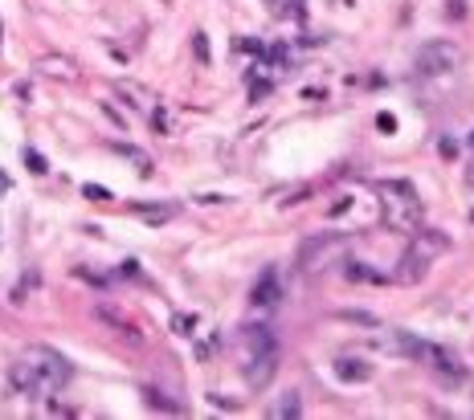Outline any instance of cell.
Listing matches in <instances>:
<instances>
[{
	"label": "cell",
	"instance_id": "e0dca14e",
	"mask_svg": "<svg viewBox=\"0 0 474 420\" xmlns=\"http://www.w3.org/2000/svg\"><path fill=\"white\" fill-rule=\"evenodd\" d=\"M470 147H474V131H470Z\"/></svg>",
	"mask_w": 474,
	"mask_h": 420
},
{
	"label": "cell",
	"instance_id": "8992f818",
	"mask_svg": "<svg viewBox=\"0 0 474 420\" xmlns=\"http://www.w3.org/2000/svg\"><path fill=\"white\" fill-rule=\"evenodd\" d=\"M336 375L344 383H360V380H368V375H372V367H368L364 359H339L336 363Z\"/></svg>",
	"mask_w": 474,
	"mask_h": 420
},
{
	"label": "cell",
	"instance_id": "8fae6325",
	"mask_svg": "<svg viewBox=\"0 0 474 420\" xmlns=\"http://www.w3.org/2000/svg\"><path fill=\"white\" fill-rule=\"evenodd\" d=\"M136 212H139V217H147V220H168L176 209H144V204H136Z\"/></svg>",
	"mask_w": 474,
	"mask_h": 420
},
{
	"label": "cell",
	"instance_id": "277c9868",
	"mask_svg": "<svg viewBox=\"0 0 474 420\" xmlns=\"http://www.w3.org/2000/svg\"><path fill=\"white\" fill-rule=\"evenodd\" d=\"M445 249H450V237H445L442 229H417L413 241H409V249H405V258H401L397 282H421L426 269L442 258Z\"/></svg>",
	"mask_w": 474,
	"mask_h": 420
},
{
	"label": "cell",
	"instance_id": "ac0fdd59",
	"mask_svg": "<svg viewBox=\"0 0 474 420\" xmlns=\"http://www.w3.org/2000/svg\"><path fill=\"white\" fill-rule=\"evenodd\" d=\"M0 45H4V33H0Z\"/></svg>",
	"mask_w": 474,
	"mask_h": 420
},
{
	"label": "cell",
	"instance_id": "ba28073f",
	"mask_svg": "<svg viewBox=\"0 0 474 420\" xmlns=\"http://www.w3.org/2000/svg\"><path fill=\"white\" fill-rule=\"evenodd\" d=\"M299 408H303V404H299V391H287V396H282V400L270 408V416L287 420V416H299Z\"/></svg>",
	"mask_w": 474,
	"mask_h": 420
},
{
	"label": "cell",
	"instance_id": "7c38bea8",
	"mask_svg": "<svg viewBox=\"0 0 474 420\" xmlns=\"http://www.w3.org/2000/svg\"><path fill=\"white\" fill-rule=\"evenodd\" d=\"M25 163H29V172H37V176H46V172H49L46 160H41L37 152H25Z\"/></svg>",
	"mask_w": 474,
	"mask_h": 420
},
{
	"label": "cell",
	"instance_id": "6da1fadb",
	"mask_svg": "<svg viewBox=\"0 0 474 420\" xmlns=\"http://www.w3.org/2000/svg\"><path fill=\"white\" fill-rule=\"evenodd\" d=\"M70 380V363L62 351L54 347H29V351H21V359L12 363V383H17L25 396H54L62 383Z\"/></svg>",
	"mask_w": 474,
	"mask_h": 420
},
{
	"label": "cell",
	"instance_id": "5b68a950",
	"mask_svg": "<svg viewBox=\"0 0 474 420\" xmlns=\"http://www.w3.org/2000/svg\"><path fill=\"white\" fill-rule=\"evenodd\" d=\"M462 66V54H458L454 41H426V45L417 49V74H426V78H445V74H454V70Z\"/></svg>",
	"mask_w": 474,
	"mask_h": 420
},
{
	"label": "cell",
	"instance_id": "9c48e42d",
	"mask_svg": "<svg viewBox=\"0 0 474 420\" xmlns=\"http://www.w3.org/2000/svg\"><path fill=\"white\" fill-rule=\"evenodd\" d=\"M41 70H46L49 78H74V62H62V58H46Z\"/></svg>",
	"mask_w": 474,
	"mask_h": 420
},
{
	"label": "cell",
	"instance_id": "9a60e30c",
	"mask_svg": "<svg viewBox=\"0 0 474 420\" xmlns=\"http://www.w3.org/2000/svg\"><path fill=\"white\" fill-rule=\"evenodd\" d=\"M4 192H9V176L0 172V196H4Z\"/></svg>",
	"mask_w": 474,
	"mask_h": 420
},
{
	"label": "cell",
	"instance_id": "52a82bcc",
	"mask_svg": "<svg viewBox=\"0 0 474 420\" xmlns=\"http://www.w3.org/2000/svg\"><path fill=\"white\" fill-rule=\"evenodd\" d=\"M254 302H258V306H274V302H279V282H274V274H266V282H258Z\"/></svg>",
	"mask_w": 474,
	"mask_h": 420
},
{
	"label": "cell",
	"instance_id": "30bf717a",
	"mask_svg": "<svg viewBox=\"0 0 474 420\" xmlns=\"http://www.w3.org/2000/svg\"><path fill=\"white\" fill-rule=\"evenodd\" d=\"M266 4H270V9L279 12V17H299L307 0H266Z\"/></svg>",
	"mask_w": 474,
	"mask_h": 420
},
{
	"label": "cell",
	"instance_id": "3957f363",
	"mask_svg": "<svg viewBox=\"0 0 474 420\" xmlns=\"http://www.w3.org/2000/svg\"><path fill=\"white\" fill-rule=\"evenodd\" d=\"M377 196H380V220H385V229L393 233H409L413 237L421 229V196L409 180H380L377 184Z\"/></svg>",
	"mask_w": 474,
	"mask_h": 420
},
{
	"label": "cell",
	"instance_id": "4fadbf2b",
	"mask_svg": "<svg viewBox=\"0 0 474 420\" xmlns=\"http://www.w3.org/2000/svg\"><path fill=\"white\" fill-rule=\"evenodd\" d=\"M90 196V201H111V192L107 188H95V184H87V188H82Z\"/></svg>",
	"mask_w": 474,
	"mask_h": 420
},
{
	"label": "cell",
	"instance_id": "7a4b0ae2",
	"mask_svg": "<svg viewBox=\"0 0 474 420\" xmlns=\"http://www.w3.org/2000/svg\"><path fill=\"white\" fill-rule=\"evenodd\" d=\"M237 367H242L245 383L262 391L279 372V343H274L270 326H242L237 331Z\"/></svg>",
	"mask_w": 474,
	"mask_h": 420
},
{
	"label": "cell",
	"instance_id": "5bb4252c",
	"mask_svg": "<svg viewBox=\"0 0 474 420\" xmlns=\"http://www.w3.org/2000/svg\"><path fill=\"white\" fill-rule=\"evenodd\" d=\"M196 54H201V62H209V41H204V33H196Z\"/></svg>",
	"mask_w": 474,
	"mask_h": 420
},
{
	"label": "cell",
	"instance_id": "2e32d148",
	"mask_svg": "<svg viewBox=\"0 0 474 420\" xmlns=\"http://www.w3.org/2000/svg\"><path fill=\"white\" fill-rule=\"evenodd\" d=\"M466 184H470V188H474V168H470V176H466Z\"/></svg>",
	"mask_w": 474,
	"mask_h": 420
}]
</instances>
